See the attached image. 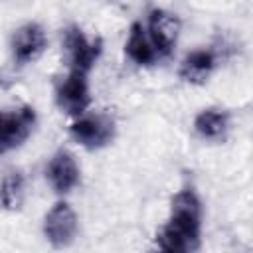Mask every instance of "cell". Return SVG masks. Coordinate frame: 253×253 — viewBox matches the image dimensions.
<instances>
[{
	"mask_svg": "<svg viewBox=\"0 0 253 253\" xmlns=\"http://www.w3.org/2000/svg\"><path fill=\"white\" fill-rule=\"evenodd\" d=\"M202 202L192 188L180 190L170 208L168 221L156 235V245L170 253H190L200 249Z\"/></svg>",
	"mask_w": 253,
	"mask_h": 253,
	"instance_id": "obj_1",
	"label": "cell"
},
{
	"mask_svg": "<svg viewBox=\"0 0 253 253\" xmlns=\"http://www.w3.org/2000/svg\"><path fill=\"white\" fill-rule=\"evenodd\" d=\"M36 125V111L32 107H18L12 111H0V156L18 148Z\"/></svg>",
	"mask_w": 253,
	"mask_h": 253,
	"instance_id": "obj_2",
	"label": "cell"
},
{
	"mask_svg": "<svg viewBox=\"0 0 253 253\" xmlns=\"http://www.w3.org/2000/svg\"><path fill=\"white\" fill-rule=\"evenodd\" d=\"M55 101H57L59 109L65 111L67 115L81 117L91 103L87 73L69 69V73L55 87Z\"/></svg>",
	"mask_w": 253,
	"mask_h": 253,
	"instance_id": "obj_3",
	"label": "cell"
},
{
	"mask_svg": "<svg viewBox=\"0 0 253 253\" xmlns=\"http://www.w3.org/2000/svg\"><path fill=\"white\" fill-rule=\"evenodd\" d=\"M63 47H65V53H67L69 67L77 69V71H85V73H89L93 69V65L97 63V59L101 57V51H103L101 40L87 38L75 26L65 30V34H63Z\"/></svg>",
	"mask_w": 253,
	"mask_h": 253,
	"instance_id": "obj_4",
	"label": "cell"
},
{
	"mask_svg": "<svg viewBox=\"0 0 253 253\" xmlns=\"http://www.w3.org/2000/svg\"><path fill=\"white\" fill-rule=\"evenodd\" d=\"M43 233H45V239L55 249H63L73 243L77 235V215L69 204L57 202L47 211L43 221Z\"/></svg>",
	"mask_w": 253,
	"mask_h": 253,
	"instance_id": "obj_5",
	"label": "cell"
},
{
	"mask_svg": "<svg viewBox=\"0 0 253 253\" xmlns=\"http://www.w3.org/2000/svg\"><path fill=\"white\" fill-rule=\"evenodd\" d=\"M146 34H148V40H150L152 47L156 49L158 57H166V55H170V51L174 49V45L178 42L180 20L172 12L154 8L148 14Z\"/></svg>",
	"mask_w": 253,
	"mask_h": 253,
	"instance_id": "obj_6",
	"label": "cell"
},
{
	"mask_svg": "<svg viewBox=\"0 0 253 253\" xmlns=\"http://www.w3.org/2000/svg\"><path fill=\"white\" fill-rule=\"evenodd\" d=\"M71 136L89 150L103 148L115 136V123L105 115L81 117L71 125Z\"/></svg>",
	"mask_w": 253,
	"mask_h": 253,
	"instance_id": "obj_7",
	"label": "cell"
},
{
	"mask_svg": "<svg viewBox=\"0 0 253 253\" xmlns=\"http://www.w3.org/2000/svg\"><path fill=\"white\" fill-rule=\"evenodd\" d=\"M45 32L40 24H24L16 30L12 38V55L18 65H28L36 61L45 49Z\"/></svg>",
	"mask_w": 253,
	"mask_h": 253,
	"instance_id": "obj_8",
	"label": "cell"
},
{
	"mask_svg": "<svg viewBox=\"0 0 253 253\" xmlns=\"http://www.w3.org/2000/svg\"><path fill=\"white\" fill-rule=\"evenodd\" d=\"M47 180L57 194H67L79 184V166L71 152L57 150L47 164Z\"/></svg>",
	"mask_w": 253,
	"mask_h": 253,
	"instance_id": "obj_9",
	"label": "cell"
},
{
	"mask_svg": "<svg viewBox=\"0 0 253 253\" xmlns=\"http://www.w3.org/2000/svg\"><path fill=\"white\" fill-rule=\"evenodd\" d=\"M215 63H217V57L211 49H194L190 51L182 63H180V77L188 83H206L210 79V75L213 73L215 69Z\"/></svg>",
	"mask_w": 253,
	"mask_h": 253,
	"instance_id": "obj_10",
	"label": "cell"
},
{
	"mask_svg": "<svg viewBox=\"0 0 253 253\" xmlns=\"http://www.w3.org/2000/svg\"><path fill=\"white\" fill-rule=\"evenodd\" d=\"M125 53L126 57L136 63V65H152L156 59H158V53L156 49L152 47L150 40H148V34H146V28L138 22H134L128 30V38H126V43H125Z\"/></svg>",
	"mask_w": 253,
	"mask_h": 253,
	"instance_id": "obj_11",
	"label": "cell"
},
{
	"mask_svg": "<svg viewBox=\"0 0 253 253\" xmlns=\"http://www.w3.org/2000/svg\"><path fill=\"white\" fill-rule=\"evenodd\" d=\"M194 128L206 140H223L229 130V115L221 109H204L196 115Z\"/></svg>",
	"mask_w": 253,
	"mask_h": 253,
	"instance_id": "obj_12",
	"label": "cell"
},
{
	"mask_svg": "<svg viewBox=\"0 0 253 253\" xmlns=\"http://www.w3.org/2000/svg\"><path fill=\"white\" fill-rule=\"evenodd\" d=\"M24 176L20 172H10L0 182V204L6 210H18L24 202Z\"/></svg>",
	"mask_w": 253,
	"mask_h": 253,
	"instance_id": "obj_13",
	"label": "cell"
}]
</instances>
